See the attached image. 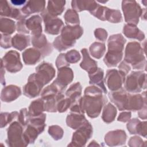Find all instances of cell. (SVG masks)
Returning a JSON list of instances; mask_svg holds the SVG:
<instances>
[{"mask_svg": "<svg viewBox=\"0 0 147 147\" xmlns=\"http://www.w3.org/2000/svg\"><path fill=\"white\" fill-rule=\"evenodd\" d=\"M21 95L20 88L10 85L4 88L1 93V99L3 102H11L15 100Z\"/></svg>", "mask_w": 147, "mask_h": 147, "instance_id": "obj_14", "label": "cell"}, {"mask_svg": "<svg viewBox=\"0 0 147 147\" xmlns=\"http://www.w3.org/2000/svg\"><path fill=\"white\" fill-rule=\"evenodd\" d=\"M90 78V84H96L102 87V90L105 93L107 92V91L105 87V86L103 83V71L100 68H98L95 72L89 74Z\"/></svg>", "mask_w": 147, "mask_h": 147, "instance_id": "obj_24", "label": "cell"}, {"mask_svg": "<svg viewBox=\"0 0 147 147\" xmlns=\"http://www.w3.org/2000/svg\"><path fill=\"white\" fill-rule=\"evenodd\" d=\"M87 122L88 121L82 114H70L67 118V125L73 129H79Z\"/></svg>", "mask_w": 147, "mask_h": 147, "instance_id": "obj_18", "label": "cell"}, {"mask_svg": "<svg viewBox=\"0 0 147 147\" xmlns=\"http://www.w3.org/2000/svg\"><path fill=\"white\" fill-rule=\"evenodd\" d=\"M82 34L83 29L79 26H65L61 32V35L55 40L54 46L59 51L65 50L74 45L75 40L79 38Z\"/></svg>", "mask_w": 147, "mask_h": 147, "instance_id": "obj_2", "label": "cell"}, {"mask_svg": "<svg viewBox=\"0 0 147 147\" xmlns=\"http://www.w3.org/2000/svg\"><path fill=\"white\" fill-rule=\"evenodd\" d=\"M92 134V127L90 123L87 122L79 127L78 130L74 133L72 141L68 146H84L86 142L91 138Z\"/></svg>", "mask_w": 147, "mask_h": 147, "instance_id": "obj_5", "label": "cell"}, {"mask_svg": "<svg viewBox=\"0 0 147 147\" xmlns=\"http://www.w3.org/2000/svg\"><path fill=\"white\" fill-rule=\"evenodd\" d=\"M37 74H35L37 79L43 84H47L55 75V70L51 64L43 63L36 68Z\"/></svg>", "mask_w": 147, "mask_h": 147, "instance_id": "obj_7", "label": "cell"}, {"mask_svg": "<svg viewBox=\"0 0 147 147\" xmlns=\"http://www.w3.org/2000/svg\"><path fill=\"white\" fill-rule=\"evenodd\" d=\"M126 40L121 34L111 36L109 40V51L104 61L108 67L116 66L122 57V50Z\"/></svg>", "mask_w": 147, "mask_h": 147, "instance_id": "obj_1", "label": "cell"}, {"mask_svg": "<svg viewBox=\"0 0 147 147\" xmlns=\"http://www.w3.org/2000/svg\"><path fill=\"white\" fill-rule=\"evenodd\" d=\"M2 60L4 61V67L9 72H17L21 70L22 67L20 59V55L16 51H10L8 52Z\"/></svg>", "mask_w": 147, "mask_h": 147, "instance_id": "obj_6", "label": "cell"}, {"mask_svg": "<svg viewBox=\"0 0 147 147\" xmlns=\"http://www.w3.org/2000/svg\"><path fill=\"white\" fill-rule=\"evenodd\" d=\"M45 15L44 16V20L45 22V30L49 34H57L59 33L62 26H63V22L61 20L57 18H53Z\"/></svg>", "mask_w": 147, "mask_h": 147, "instance_id": "obj_12", "label": "cell"}, {"mask_svg": "<svg viewBox=\"0 0 147 147\" xmlns=\"http://www.w3.org/2000/svg\"><path fill=\"white\" fill-rule=\"evenodd\" d=\"M123 33L129 38H134L141 40L144 38V34L141 32L131 25H126L123 28Z\"/></svg>", "mask_w": 147, "mask_h": 147, "instance_id": "obj_23", "label": "cell"}, {"mask_svg": "<svg viewBox=\"0 0 147 147\" xmlns=\"http://www.w3.org/2000/svg\"><path fill=\"white\" fill-rule=\"evenodd\" d=\"M12 44L18 50H22L29 45V36L17 34L13 38Z\"/></svg>", "mask_w": 147, "mask_h": 147, "instance_id": "obj_21", "label": "cell"}, {"mask_svg": "<svg viewBox=\"0 0 147 147\" xmlns=\"http://www.w3.org/2000/svg\"><path fill=\"white\" fill-rule=\"evenodd\" d=\"M15 30L14 22L11 20L2 18L1 20V31L2 33L7 35L13 33Z\"/></svg>", "mask_w": 147, "mask_h": 147, "instance_id": "obj_27", "label": "cell"}, {"mask_svg": "<svg viewBox=\"0 0 147 147\" xmlns=\"http://www.w3.org/2000/svg\"><path fill=\"white\" fill-rule=\"evenodd\" d=\"M41 53L38 50L33 48H29L26 49L23 53L22 57L24 62L26 64H34L39 61L40 59Z\"/></svg>", "mask_w": 147, "mask_h": 147, "instance_id": "obj_20", "label": "cell"}, {"mask_svg": "<svg viewBox=\"0 0 147 147\" xmlns=\"http://www.w3.org/2000/svg\"><path fill=\"white\" fill-rule=\"evenodd\" d=\"M129 100L126 102L125 109L135 110L142 107L143 105V99L140 95L134 96L129 95Z\"/></svg>", "mask_w": 147, "mask_h": 147, "instance_id": "obj_22", "label": "cell"}, {"mask_svg": "<svg viewBox=\"0 0 147 147\" xmlns=\"http://www.w3.org/2000/svg\"><path fill=\"white\" fill-rule=\"evenodd\" d=\"M83 55V60L80 64V67L88 71L89 74L95 72L97 70V63L90 58L86 49L82 50Z\"/></svg>", "mask_w": 147, "mask_h": 147, "instance_id": "obj_15", "label": "cell"}, {"mask_svg": "<svg viewBox=\"0 0 147 147\" xmlns=\"http://www.w3.org/2000/svg\"><path fill=\"white\" fill-rule=\"evenodd\" d=\"M41 22V18L38 16H34L26 21V25L27 29L28 28L32 30V34L34 36H40L41 35V32L42 31Z\"/></svg>", "mask_w": 147, "mask_h": 147, "instance_id": "obj_17", "label": "cell"}, {"mask_svg": "<svg viewBox=\"0 0 147 147\" xmlns=\"http://www.w3.org/2000/svg\"><path fill=\"white\" fill-rule=\"evenodd\" d=\"M116 114V109L111 104L109 103L104 109L102 118L105 122L110 123L114 121Z\"/></svg>", "mask_w": 147, "mask_h": 147, "instance_id": "obj_26", "label": "cell"}, {"mask_svg": "<svg viewBox=\"0 0 147 147\" xmlns=\"http://www.w3.org/2000/svg\"><path fill=\"white\" fill-rule=\"evenodd\" d=\"M127 95L123 90L112 92L109 94V97L118 107L120 110L125 109L127 102Z\"/></svg>", "mask_w": 147, "mask_h": 147, "instance_id": "obj_16", "label": "cell"}, {"mask_svg": "<svg viewBox=\"0 0 147 147\" xmlns=\"http://www.w3.org/2000/svg\"><path fill=\"white\" fill-rule=\"evenodd\" d=\"M143 140L139 137H133L130 139L128 145L130 146H144Z\"/></svg>", "mask_w": 147, "mask_h": 147, "instance_id": "obj_32", "label": "cell"}, {"mask_svg": "<svg viewBox=\"0 0 147 147\" xmlns=\"http://www.w3.org/2000/svg\"><path fill=\"white\" fill-rule=\"evenodd\" d=\"M72 78L73 72L71 68H59L57 78L53 83H55L62 90L65 88L67 85L72 80Z\"/></svg>", "mask_w": 147, "mask_h": 147, "instance_id": "obj_13", "label": "cell"}, {"mask_svg": "<svg viewBox=\"0 0 147 147\" xmlns=\"http://www.w3.org/2000/svg\"><path fill=\"white\" fill-rule=\"evenodd\" d=\"M142 59H145L140 45L136 42L129 43L126 48L125 60L131 63L134 68H138Z\"/></svg>", "mask_w": 147, "mask_h": 147, "instance_id": "obj_4", "label": "cell"}, {"mask_svg": "<svg viewBox=\"0 0 147 147\" xmlns=\"http://www.w3.org/2000/svg\"><path fill=\"white\" fill-rule=\"evenodd\" d=\"M127 127L130 134H139L146 137V125L142 126V123L137 119H133L127 125Z\"/></svg>", "mask_w": 147, "mask_h": 147, "instance_id": "obj_19", "label": "cell"}, {"mask_svg": "<svg viewBox=\"0 0 147 147\" xmlns=\"http://www.w3.org/2000/svg\"><path fill=\"white\" fill-rule=\"evenodd\" d=\"M126 134L123 130H115L109 132L105 138L106 144L110 146L122 145L125 143Z\"/></svg>", "mask_w": 147, "mask_h": 147, "instance_id": "obj_11", "label": "cell"}, {"mask_svg": "<svg viewBox=\"0 0 147 147\" xmlns=\"http://www.w3.org/2000/svg\"><path fill=\"white\" fill-rule=\"evenodd\" d=\"M125 80V74L121 71L117 70H109L105 78L107 85L110 90H117L121 87L122 84Z\"/></svg>", "mask_w": 147, "mask_h": 147, "instance_id": "obj_8", "label": "cell"}, {"mask_svg": "<svg viewBox=\"0 0 147 147\" xmlns=\"http://www.w3.org/2000/svg\"><path fill=\"white\" fill-rule=\"evenodd\" d=\"M65 22L67 24H78L79 22V17L76 13L72 11L71 10H68L65 16Z\"/></svg>", "mask_w": 147, "mask_h": 147, "instance_id": "obj_30", "label": "cell"}, {"mask_svg": "<svg viewBox=\"0 0 147 147\" xmlns=\"http://www.w3.org/2000/svg\"><path fill=\"white\" fill-rule=\"evenodd\" d=\"M91 55L98 59H99L103 55L105 51V47L103 44L95 42L90 48Z\"/></svg>", "mask_w": 147, "mask_h": 147, "instance_id": "obj_28", "label": "cell"}, {"mask_svg": "<svg viewBox=\"0 0 147 147\" xmlns=\"http://www.w3.org/2000/svg\"><path fill=\"white\" fill-rule=\"evenodd\" d=\"M48 132L52 138L55 140H59L62 138L63 130L58 126H52L49 127Z\"/></svg>", "mask_w": 147, "mask_h": 147, "instance_id": "obj_29", "label": "cell"}, {"mask_svg": "<svg viewBox=\"0 0 147 147\" xmlns=\"http://www.w3.org/2000/svg\"><path fill=\"white\" fill-rule=\"evenodd\" d=\"M44 110V102L41 99H38L33 102L30 105L29 115L31 117L37 116L41 114L42 111Z\"/></svg>", "mask_w": 147, "mask_h": 147, "instance_id": "obj_25", "label": "cell"}, {"mask_svg": "<svg viewBox=\"0 0 147 147\" xmlns=\"http://www.w3.org/2000/svg\"><path fill=\"white\" fill-rule=\"evenodd\" d=\"M6 143L9 146H26L28 145L22 133V128L18 122H14L9 127Z\"/></svg>", "mask_w": 147, "mask_h": 147, "instance_id": "obj_3", "label": "cell"}, {"mask_svg": "<svg viewBox=\"0 0 147 147\" xmlns=\"http://www.w3.org/2000/svg\"><path fill=\"white\" fill-rule=\"evenodd\" d=\"M95 35L96 36V38H98L99 40L105 41L107 38V33L106 31H105L104 29H98L95 32Z\"/></svg>", "mask_w": 147, "mask_h": 147, "instance_id": "obj_34", "label": "cell"}, {"mask_svg": "<svg viewBox=\"0 0 147 147\" xmlns=\"http://www.w3.org/2000/svg\"><path fill=\"white\" fill-rule=\"evenodd\" d=\"M96 145L99 146V145L98 144L96 143V142H95V141H93L92 142H91L88 145L89 146H96Z\"/></svg>", "mask_w": 147, "mask_h": 147, "instance_id": "obj_37", "label": "cell"}, {"mask_svg": "<svg viewBox=\"0 0 147 147\" xmlns=\"http://www.w3.org/2000/svg\"><path fill=\"white\" fill-rule=\"evenodd\" d=\"M44 85L37 79L35 74L29 78V82L24 88V94L28 97L33 98L37 96Z\"/></svg>", "mask_w": 147, "mask_h": 147, "instance_id": "obj_10", "label": "cell"}, {"mask_svg": "<svg viewBox=\"0 0 147 147\" xmlns=\"http://www.w3.org/2000/svg\"><path fill=\"white\" fill-rule=\"evenodd\" d=\"M140 72H133L127 77L125 85L127 91L132 92H136L141 91V88L142 87L143 79H145V76L143 78V76L145 74H143L142 72L139 76V78L137 79Z\"/></svg>", "mask_w": 147, "mask_h": 147, "instance_id": "obj_9", "label": "cell"}, {"mask_svg": "<svg viewBox=\"0 0 147 147\" xmlns=\"http://www.w3.org/2000/svg\"><path fill=\"white\" fill-rule=\"evenodd\" d=\"M1 41H4V44L1 45V47L4 48H8L9 47H10V39L11 38L10 37V36L9 37L7 35L4 34V36H3L2 34H1Z\"/></svg>", "mask_w": 147, "mask_h": 147, "instance_id": "obj_35", "label": "cell"}, {"mask_svg": "<svg viewBox=\"0 0 147 147\" xmlns=\"http://www.w3.org/2000/svg\"><path fill=\"white\" fill-rule=\"evenodd\" d=\"M131 117V113H121L118 118V120L122 122H126L129 120Z\"/></svg>", "mask_w": 147, "mask_h": 147, "instance_id": "obj_36", "label": "cell"}, {"mask_svg": "<svg viewBox=\"0 0 147 147\" xmlns=\"http://www.w3.org/2000/svg\"><path fill=\"white\" fill-rule=\"evenodd\" d=\"M65 59L69 63H76L80 59V56L76 50H71L69 52H68L65 55Z\"/></svg>", "mask_w": 147, "mask_h": 147, "instance_id": "obj_31", "label": "cell"}, {"mask_svg": "<svg viewBox=\"0 0 147 147\" xmlns=\"http://www.w3.org/2000/svg\"><path fill=\"white\" fill-rule=\"evenodd\" d=\"M27 115H28V114H27L26 109H24L21 110L19 121H20V122L21 123V125L23 126L26 125L28 122V119Z\"/></svg>", "mask_w": 147, "mask_h": 147, "instance_id": "obj_33", "label": "cell"}]
</instances>
